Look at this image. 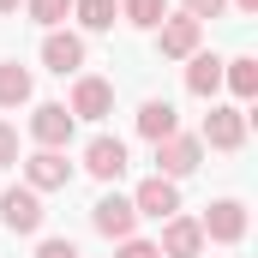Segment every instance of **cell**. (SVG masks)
I'll list each match as a JSON object with an SVG mask.
<instances>
[{"instance_id": "6da1fadb", "label": "cell", "mask_w": 258, "mask_h": 258, "mask_svg": "<svg viewBox=\"0 0 258 258\" xmlns=\"http://www.w3.org/2000/svg\"><path fill=\"white\" fill-rule=\"evenodd\" d=\"M198 162H204V144H198L192 132H168V138H156V174H162V180H186Z\"/></svg>"}, {"instance_id": "7a4b0ae2", "label": "cell", "mask_w": 258, "mask_h": 258, "mask_svg": "<svg viewBox=\"0 0 258 258\" xmlns=\"http://www.w3.org/2000/svg\"><path fill=\"white\" fill-rule=\"evenodd\" d=\"M198 228H204V240L234 246V240H246V204H240V198H216V204H204Z\"/></svg>"}, {"instance_id": "3957f363", "label": "cell", "mask_w": 258, "mask_h": 258, "mask_svg": "<svg viewBox=\"0 0 258 258\" xmlns=\"http://www.w3.org/2000/svg\"><path fill=\"white\" fill-rule=\"evenodd\" d=\"M66 114H72V120H108V114H114V84H108V78H90V72H78Z\"/></svg>"}, {"instance_id": "277c9868", "label": "cell", "mask_w": 258, "mask_h": 258, "mask_svg": "<svg viewBox=\"0 0 258 258\" xmlns=\"http://www.w3.org/2000/svg\"><path fill=\"white\" fill-rule=\"evenodd\" d=\"M198 144H210V150H240V144H246V108H222V102H210Z\"/></svg>"}, {"instance_id": "5b68a950", "label": "cell", "mask_w": 258, "mask_h": 258, "mask_svg": "<svg viewBox=\"0 0 258 258\" xmlns=\"http://www.w3.org/2000/svg\"><path fill=\"white\" fill-rule=\"evenodd\" d=\"M42 192H30V186H6L0 192V222L12 228V234H36L42 228Z\"/></svg>"}, {"instance_id": "8992f818", "label": "cell", "mask_w": 258, "mask_h": 258, "mask_svg": "<svg viewBox=\"0 0 258 258\" xmlns=\"http://www.w3.org/2000/svg\"><path fill=\"white\" fill-rule=\"evenodd\" d=\"M198 42H204V24H198V18H186V12L156 24V48H162V60H192Z\"/></svg>"}, {"instance_id": "52a82bcc", "label": "cell", "mask_w": 258, "mask_h": 258, "mask_svg": "<svg viewBox=\"0 0 258 258\" xmlns=\"http://www.w3.org/2000/svg\"><path fill=\"white\" fill-rule=\"evenodd\" d=\"M72 114H66V102H36V114H30V138L42 144V150H66L72 144Z\"/></svg>"}, {"instance_id": "ba28073f", "label": "cell", "mask_w": 258, "mask_h": 258, "mask_svg": "<svg viewBox=\"0 0 258 258\" xmlns=\"http://www.w3.org/2000/svg\"><path fill=\"white\" fill-rule=\"evenodd\" d=\"M132 210H138V216H156V222H168V216H180V186H174V180H162V174H150V180H138Z\"/></svg>"}, {"instance_id": "9c48e42d", "label": "cell", "mask_w": 258, "mask_h": 258, "mask_svg": "<svg viewBox=\"0 0 258 258\" xmlns=\"http://www.w3.org/2000/svg\"><path fill=\"white\" fill-rule=\"evenodd\" d=\"M90 222H96V234H108V240H132V228H138V210H132V198L108 192L90 204Z\"/></svg>"}, {"instance_id": "30bf717a", "label": "cell", "mask_w": 258, "mask_h": 258, "mask_svg": "<svg viewBox=\"0 0 258 258\" xmlns=\"http://www.w3.org/2000/svg\"><path fill=\"white\" fill-rule=\"evenodd\" d=\"M66 180H72V162H66L60 150H36V156H24V186H30V192H60Z\"/></svg>"}, {"instance_id": "8fae6325", "label": "cell", "mask_w": 258, "mask_h": 258, "mask_svg": "<svg viewBox=\"0 0 258 258\" xmlns=\"http://www.w3.org/2000/svg\"><path fill=\"white\" fill-rule=\"evenodd\" d=\"M84 174H96V180H120V174H126V144L108 138V132H96V138L84 144Z\"/></svg>"}, {"instance_id": "7c38bea8", "label": "cell", "mask_w": 258, "mask_h": 258, "mask_svg": "<svg viewBox=\"0 0 258 258\" xmlns=\"http://www.w3.org/2000/svg\"><path fill=\"white\" fill-rule=\"evenodd\" d=\"M156 252H162V258H198V252H204V228H198L192 216H168Z\"/></svg>"}, {"instance_id": "4fadbf2b", "label": "cell", "mask_w": 258, "mask_h": 258, "mask_svg": "<svg viewBox=\"0 0 258 258\" xmlns=\"http://www.w3.org/2000/svg\"><path fill=\"white\" fill-rule=\"evenodd\" d=\"M42 66H48V72H78V66H84V36H72V30H48V36H42Z\"/></svg>"}, {"instance_id": "5bb4252c", "label": "cell", "mask_w": 258, "mask_h": 258, "mask_svg": "<svg viewBox=\"0 0 258 258\" xmlns=\"http://www.w3.org/2000/svg\"><path fill=\"white\" fill-rule=\"evenodd\" d=\"M186 90L192 96H216L222 90V54H204L198 48L192 60H186Z\"/></svg>"}, {"instance_id": "9a60e30c", "label": "cell", "mask_w": 258, "mask_h": 258, "mask_svg": "<svg viewBox=\"0 0 258 258\" xmlns=\"http://www.w3.org/2000/svg\"><path fill=\"white\" fill-rule=\"evenodd\" d=\"M138 132L156 144V138H168V132H180V114H174V102H162V96H150L144 108H138Z\"/></svg>"}, {"instance_id": "2e32d148", "label": "cell", "mask_w": 258, "mask_h": 258, "mask_svg": "<svg viewBox=\"0 0 258 258\" xmlns=\"http://www.w3.org/2000/svg\"><path fill=\"white\" fill-rule=\"evenodd\" d=\"M222 84H228L240 102H252V96H258V60H252V54H234V60H222Z\"/></svg>"}, {"instance_id": "e0dca14e", "label": "cell", "mask_w": 258, "mask_h": 258, "mask_svg": "<svg viewBox=\"0 0 258 258\" xmlns=\"http://www.w3.org/2000/svg\"><path fill=\"white\" fill-rule=\"evenodd\" d=\"M30 90H36V84H30V72H24V66H18V60H0V108L30 102Z\"/></svg>"}, {"instance_id": "ac0fdd59", "label": "cell", "mask_w": 258, "mask_h": 258, "mask_svg": "<svg viewBox=\"0 0 258 258\" xmlns=\"http://www.w3.org/2000/svg\"><path fill=\"white\" fill-rule=\"evenodd\" d=\"M72 12H78V24H84V30H114L120 0H72Z\"/></svg>"}, {"instance_id": "d6986e66", "label": "cell", "mask_w": 258, "mask_h": 258, "mask_svg": "<svg viewBox=\"0 0 258 258\" xmlns=\"http://www.w3.org/2000/svg\"><path fill=\"white\" fill-rule=\"evenodd\" d=\"M120 18L138 24V30H156V24L168 18V0H120Z\"/></svg>"}, {"instance_id": "ffe728a7", "label": "cell", "mask_w": 258, "mask_h": 258, "mask_svg": "<svg viewBox=\"0 0 258 258\" xmlns=\"http://www.w3.org/2000/svg\"><path fill=\"white\" fill-rule=\"evenodd\" d=\"M24 6H30V18H36V24H48V30L72 12V0H24Z\"/></svg>"}, {"instance_id": "44dd1931", "label": "cell", "mask_w": 258, "mask_h": 258, "mask_svg": "<svg viewBox=\"0 0 258 258\" xmlns=\"http://www.w3.org/2000/svg\"><path fill=\"white\" fill-rule=\"evenodd\" d=\"M180 6H186V18L204 24V18H222V6H228V0H180Z\"/></svg>"}, {"instance_id": "7402d4cb", "label": "cell", "mask_w": 258, "mask_h": 258, "mask_svg": "<svg viewBox=\"0 0 258 258\" xmlns=\"http://www.w3.org/2000/svg\"><path fill=\"white\" fill-rule=\"evenodd\" d=\"M114 258H162V252H156V240H138V234H132V240H120Z\"/></svg>"}, {"instance_id": "603a6c76", "label": "cell", "mask_w": 258, "mask_h": 258, "mask_svg": "<svg viewBox=\"0 0 258 258\" xmlns=\"http://www.w3.org/2000/svg\"><path fill=\"white\" fill-rule=\"evenodd\" d=\"M12 162H18V132L0 120V168H12Z\"/></svg>"}, {"instance_id": "cb8c5ba5", "label": "cell", "mask_w": 258, "mask_h": 258, "mask_svg": "<svg viewBox=\"0 0 258 258\" xmlns=\"http://www.w3.org/2000/svg\"><path fill=\"white\" fill-rule=\"evenodd\" d=\"M36 258H84V252H78L72 240H42V246H36Z\"/></svg>"}, {"instance_id": "d4e9b609", "label": "cell", "mask_w": 258, "mask_h": 258, "mask_svg": "<svg viewBox=\"0 0 258 258\" xmlns=\"http://www.w3.org/2000/svg\"><path fill=\"white\" fill-rule=\"evenodd\" d=\"M18 6H24V0H0V18H12V12H18Z\"/></svg>"}, {"instance_id": "484cf974", "label": "cell", "mask_w": 258, "mask_h": 258, "mask_svg": "<svg viewBox=\"0 0 258 258\" xmlns=\"http://www.w3.org/2000/svg\"><path fill=\"white\" fill-rule=\"evenodd\" d=\"M234 6H240V12H246V18H252V12H258V0H234Z\"/></svg>"}]
</instances>
